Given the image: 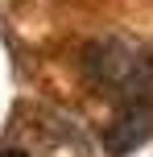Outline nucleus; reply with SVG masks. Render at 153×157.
<instances>
[{
    "mask_svg": "<svg viewBox=\"0 0 153 157\" xmlns=\"http://www.w3.org/2000/svg\"><path fill=\"white\" fill-rule=\"evenodd\" d=\"M149 132H153V103H145V99H124L120 112H116V120L108 124L104 145H108L112 157H124V153L141 149V145L149 141Z\"/></svg>",
    "mask_w": 153,
    "mask_h": 157,
    "instance_id": "2",
    "label": "nucleus"
},
{
    "mask_svg": "<svg viewBox=\"0 0 153 157\" xmlns=\"http://www.w3.org/2000/svg\"><path fill=\"white\" fill-rule=\"evenodd\" d=\"M0 157H25L21 149H0Z\"/></svg>",
    "mask_w": 153,
    "mask_h": 157,
    "instance_id": "3",
    "label": "nucleus"
},
{
    "mask_svg": "<svg viewBox=\"0 0 153 157\" xmlns=\"http://www.w3.org/2000/svg\"><path fill=\"white\" fill-rule=\"evenodd\" d=\"M83 71L91 75V83L120 91L124 99H145L149 83H153V54L128 50L124 41H95L83 54Z\"/></svg>",
    "mask_w": 153,
    "mask_h": 157,
    "instance_id": "1",
    "label": "nucleus"
}]
</instances>
